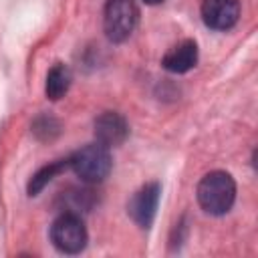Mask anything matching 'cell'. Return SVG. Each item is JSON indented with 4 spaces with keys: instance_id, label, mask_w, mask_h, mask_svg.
Segmentation results:
<instances>
[{
    "instance_id": "6da1fadb",
    "label": "cell",
    "mask_w": 258,
    "mask_h": 258,
    "mask_svg": "<svg viewBox=\"0 0 258 258\" xmlns=\"http://www.w3.org/2000/svg\"><path fill=\"white\" fill-rule=\"evenodd\" d=\"M198 204L210 216H224L236 202V181L228 171L216 169L206 173L196 189Z\"/></svg>"
},
{
    "instance_id": "7a4b0ae2",
    "label": "cell",
    "mask_w": 258,
    "mask_h": 258,
    "mask_svg": "<svg viewBox=\"0 0 258 258\" xmlns=\"http://www.w3.org/2000/svg\"><path fill=\"white\" fill-rule=\"evenodd\" d=\"M69 167L85 183H99L109 175L113 159L109 147L101 143H89L69 155Z\"/></svg>"
},
{
    "instance_id": "3957f363",
    "label": "cell",
    "mask_w": 258,
    "mask_h": 258,
    "mask_svg": "<svg viewBox=\"0 0 258 258\" xmlns=\"http://www.w3.org/2000/svg\"><path fill=\"white\" fill-rule=\"evenodd\" d=\"M139 22V6L135 0H109L103 12L105 36L119 44L125 42Z\"/></svg>"
},
{
    "instance_id": "277c9868",
    "label": "cell",
    "mask_w": 258,
    "mask_h": 258,
    "mask_svg": "<svg viewBox=\"0 0 258 258\" xmlns=\"http://www.w3.org/2000/svg\"><path fill=\"white\" fill-rule=\"evenodd\" d=\"M50 242L60 254H79L89 242L85 222L75 212H62L50 226Z\"/></svg>"
},
{
    "instance_id": "5b68a950",
    "label": "cell",
    "mask_w": 258,
    "mask_h": 258,
    "mask_svg": "<svg viewBox=\"0 0 258 258\" xmlns=\"http://www.w3.org/2000/svg\"><path fill=\"white\" fill-rule=\"evenodd\" d=\"M159 198H161V185L157 181L141 185L131 196V200L127 204V214L131 216V220L139 228L147 230L153 224L155 214H157V206H159Z\"/></svg>"
},
{
    "instance_id": "8992f818",
    "label": "cell",
    "mask_w": 258,
    "mask_h": 258,
    "mask_svg": "<svg viewBox=\"0 0 258 258\" xmlns=\"http://www.w3.org/2000/svg\"><path fill=\"white\" fill-rule=\"evenodd\" d=\"M200 12L208 28L230 30L240 18V2L238 0H204Z\"/></svg>"
},
{
    "instance_id": "52a82bcc",
    "label": "cell",
    "mask_w": 258,
    "mask_h": 258,
    "mask_svg": "<svg viewBox=\"0 0 258 258\" xmlns=\"http://www.w3.org/2000/svg\"><path fill=\"white\" fill-rule=\"evenodd\" d=\"M95 137L105 147H117L129 137V123L121 113L105 111L95 119Z\"/></svg>"
},
{
    "instance_id": "ba28073f",
    "label": "cell",
    "mask_w": 258,
    "mask_h": 258,
    "mask_svg": "<svg viewBox=\"0 0 258 258\" xmlns=\"http://www.w3.org/2000/svg\"><path fill=\"white\" fill-rule=\"evenodd\" d=\"M198 64V44L191 38H185L173 44L161 58V67L169 73L183 75Z\"/></svg>"
},
{
    "instance_id": "9c48e42d",
    "label": "cell",
    "mask_w": 258,
    "mask_h": 258,
    "mask_svg": "<svg viewBox=\"0 0 258 258\" xmlns=\"http://www.w3.org/2000/svg\"><path fill=\"white\" fill-rule=\"evenodd\" d=\"M73 83V75L71 69L62 62H56L50 67V71L46 73V83H44V93L50 101H58L60 97L67 95L69 87Z\"/></svg>"
},
{
    "instance_id": "30bf717a",
    "label": "cell",
    "mask_w": 258,
    "mask_h": 258,
    "mask_svg": "<svg viewBox=\"0 0 258 258\" xmlns=\"http://www.w3.org/2000/svg\"><path fill=\"white\" fill-rule=\"evenodd\" d=\"M64 169H69V157L64 159H56V161H50L46 165H42L36 173H32L28 185H26V191L28 196H38L58 173H62Z\"/></svg>"
},
{
    "instance_id": "8fae6325",
    "label": "cell",
    "mask_w": 258,
    "mask_h": 258,
    "mask_svg": "<svg viewBox=\"0 0 258 258\" xmlns=\"http://www.w3.org/2000/svg\"><path fill=\"white\" fill-rule=\"evenodd\" d=\"M32 131H34V135H36L38 139L46 141V139H52L54 135H58L60 125H58V121H56V119H52V117H46V115H44V117H38V119L34 121Z\"/></svg>"
},
{
    "instance_id": "7c38bea8",
    "label": "cell",
    "mask_w": 258,
    "mask_h": 258,
    "mask_svg": "<svg viewBox=\"0 0 258 258\" xmlns=\"http://www.w3.org/2000/svg\"><path fill=\"white\" fill-rule=\"evenodd\" d=\"M143 2H145V4H151V6H153V4H161V2H165V0H143Z\"/></svg>"
}]
</instances>
